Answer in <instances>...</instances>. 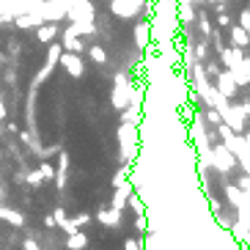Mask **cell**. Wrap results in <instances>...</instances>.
<instances>
[{"label":"cell","mask_w":250,"mask_h":250,"mask_svg":"<svg viewBox=\"0 0 250 250\" xmlns=\"http://www.w3.org/2000/svg\"><path fill=\"white\" fill-rule=\"evenodd\" d=\"M33 11L44 22H58L66 17V3L63 0H39V3H33Z\"/></svg>","instance_id":"1"},{"label":"cell","mask_w":250,"mask_h":250,"mask_svg":"<svg viewBox=\"0 0 250 250\" xmlns=\"http://www.w3.org/2000/svg\"><path fill=\"white\" fill-rule=\"evenodd\" d=\"M118 140H121V146H124V160L129 162L132 160L135 146H138V124H132V121H121V126H118Z\"/></svg>","instance_id":"2"},{"label":"cell","mask_w":250,"mask_h":250,"mask_svg":"<svg viewBox=\"0 0 250 250\" xmlns=\"http://www.w3.org/2000/svg\"><path fill=\"white\" fill-rule=\"evenodd\" d=\"M209 168L220 170V173H228V170L236 168V157L231 154L223 143L220 146H212V162H209Z\"/></svg>","instance_id":"3"},{"label":"cell","mask_w":250,"mask_h":250,"mask_svg":"<svg viewBox=\"0 0 250 250\" xmlns=\"http://www.w3.org/2000/svg\"><path fill=\"white\" fill-rule=\"evenodd\" d=\"M146 0H110V11L121 20H129V17H138L140 6H143Z\"/></svg>","instance_id":"4"},{"label":"cell","mask_w":250,"mask_h":250,"mask_svg":"<svg viewBox=\"0 0 250 250\" xmlns=\"http://www.w3.org/2000/svg\"><path fill=\"white\" fill-rule=\"evenodd\" d=\"M94 3H88V0H74V3H69L66 6V17L69 20H94Z\"/></svg>","instance_id":"5"},{"label":"cell","mask_w":250,"mask_h":250,"mask_svg":"<svg viewBox=\"0 0 250 250\" xmlns=\"http://www.w3.org/2000/svg\"><path fill=\"white\" fill-rule=\"evenodd\" d=\"M236 88H239V85H236V77H234V72H231V69H226V72L217 74V85H214V91H217L220 96L231 99V96L236 94Z\"/></svg>","instance_id":"6"},{"label":"cell","mask_w":250,"mask_h":250,"mask_svg":"<svg viewBox=\"0 0 250 250\" xmlns=\"http://www.w3.org/2000/svg\"><path fill=\"white\" fill-rule=\"evenodd\" d=\"M116 88H113V104H116L118 110H126V104H129V83H126L124 74H118L116 77Z\"/></svg>","instance_id":"7"},{"label":"cell","mask_w":250,"mask_h":250,"mask_svg":"<svg viewBox=\"0 0 250 250\" xmlns=\"http://www.w3.org/2000/svg\"><path fill=\"white\" fill-rule=\"evenodd\" d=\"M58 63L66 69L72 77H83V69H85V66H83V58L77 55V52H61Z\"/></svg>","instance_id":"8"},{"label":"cell","mask_w":250,"mask_h":250,"mask_svg":"<svg viewBox=\"0 0 250 250\" xmlns=\"http://www.w3.org/2000/svg\"><path fill=\"white\" fill-rule=\"evenodd\" d=\"M135 190V184L129 182V179H124L121 184H116V192H113V204H110V209H116V212H121L126 206V198H129V192Z\"/></svg>","instance_id":"9"},{"label":"cell","mask_w":250,"mask_h":250,"mask_svg":"<svg viewBox=\"0 0 250 250\" xmlns=\"http://www.w3.org/2000/svg\"><path fill=\"white\" fill-rule=\"evenodd\" d=\"M195 17H198V11H195V6H192L190 0H176V20L179 22H195Z\"/></svg>","instance_id":"10"},{"label":"cell","mask_w":250,"mask_h":250,"mask_svg":"<svg viewBox=\"0 0 250 250\" xmlns=\"http://www.w3.org/2000/svg\"><path fill=\"white\" fill-rule=\"evenodd\" d=\"M220 61L226 63V69H231L234 72L236 66H239V61H242V47H220Z\"/></svg>","instance_id":"11"},{"label":"cell","mask_w":250,"mask_h":250,"mask_svg":"<svg viewBox=\"0 0 250 250\" xmlns=\"http://www.w3.org/2000/svg\"><path fill=\"white\" fill-rule=\"evenodd\" d=\"M96 220L107 228H116V226H121V212H116V209H102V212H96Z\"/></svg>","instance_id":"12"},{"label":"cell","mask_w":250,"mask_h":250,"mask_svg":"<svg viewBox=\"0 0 250 250\" xmlns=\"http://www.w3.org/2000/svg\"><path fill=\"white\" fill-rule=\"evenodd\" d=\"M55 36H58V25H55V22H42L36 28V39H39V42H44V44H50Z\"/></svg>","instance_id":"13"},{"label":"cell","mask_w":250,"mask_h":250,"mask_svg":"<svg viewBox=\"0 0 250 250\" xmlns=\"http://www.w3.org/2000/svg\"><path fill=\"white\" fill-rule=\"evenodd\" d=\"M148 39H151V22H140L138 28H135V44H138L140 50H146Z\"/></svg>","instance_id":"14"},{"label":"cell","mask_w":250,"mask_h":250,"mask_svg":"<svg viewBox=\"0 0 250 250\" xmlns=\"http://www.w3.org/2000/svg\"><path fill=\"white\" fill-rule=\"evenodd\" d=\"M63 50H66V52H77V55L83 52V42H80V36H77L72 28L63 33Z\"/></svg>","instance_id":"15"},{"label":"cell","mask_w":250,"mask_h":250,"mask_svg":"<svg viewBox=\"0 0 250 250\" xmlns=\"http://www.w3.org/2000/svg\"><path fill=\"white\" fill-rule=\"evenodd\" d=\"M66 248L69 250H85L88 248V236L80 234V228H77L74 234H66Z\"/></svg>","instance_id":"16"},{"label":"cell","mask_w":250,"mask_h":250,"mask_svg":"<svg viewBox=\"0 0 250 250\" xmlns=\"http://www.w3.org/2000/svg\"><path fill=\"white\" fill-rule=\"evenodd\" d=\"M14 22H17V28H39V25L44 22L42 17L36 14V11H30V14H20V17H14Z\"/></svg>","instance_id":"17"},{"label":"cell","mask_w":250,"mask_h":250,"mask_svg":"<svg viewBox=\"0 0 250 250\" xmlns=\"http://www.w3.org/2000/svg\"><path fill=\"white\" fill-rule=\"evenodd\" d=\"M228 231H234L239 242H248V239H250V223H248V217H239V223H231Z\"/></svg>","instance_id":"18"},{"label":"cell","mask_w":250,"mask_h":250,"mask_svg":"<svg viewBox=\"0 0 250 250\" xmlns=\"http://www.w3.org/2000/svg\"><path fill=\"white\" fill-rule=\"evenodd\" d=\"M61 52H63V47H61V44H55V42H50V52H47V63H44V69H47V72H52V69L58 66Z\"/></svg>","instance_id":"19"},{"label":"cell","mask_w":250,"mask_h":250,"mask_svg":"<svg viewBox=\"0 0 250 250\" xmlns=\"http://www.w3.org/2000/svg\"><path fill=\"white\" fill-rule=\"evenodd\" d=\"M231 42H234V47H248L250 44V33L245 28H231Z\"/></svg>","instance_id":"20"},{"label":"cell","mask_w":250,"mask_h":250,"mask_svg":"<svg viewBox=\"0 0 250 250\" xmlns=\"http://www.w3.org/2000/svg\"><path fill=\"white\" fill-rule=\"evenodd\" d=\"M72 30L77 36L83 33H94V20H72Z\"/></svg>","instance_id":"21"},{"label":"cell","mask_w":250,"mask_h":250,"mask_svg":"<svg viewBox=\"0 0 250 250\" xmlns=\"http://www.w3.org/2000/svg\"><path fill=\"white\" fill-rule=\"evenodd\" d=\"M0 220L11 223V226H22V223H25V217H22L20 212H14V209H6V206H3V212H0Z\"/></svg>","instance_id":"22"},{"label":"cell","mask_w":250,"mask_h":250,"mask_svg":"<svg viewBox=\"0 0 250 250\" xmlns=\"http://www.w3.org/2000/svg\"><path fill=\"white\" fill-rule=\"evenodd\" d=\"M126 204L132 206V212H135V214H143V212H146V204H143V198H138L135 192H129V198H126Z\"/></svg>","instance_id":"23"},{"label":"cell","mask_w":250,"mask_h":250,"mask_svg":"<svg viewBox=\"0 0 250 250\" xmlns=\"http://www.w3.org/2000/svg\"><path fill=\"white\" fill-rule=\"evenodd\" d=\"M88 55H91V58H94V63H107V55H104V50H102V47H91V50H88Z\"/></svg>","instance_id":"24"},{"label":"cell","mask_w":250,"mask_h":250,"mask_svg":"<svg viewBox=\"0 0 250 250\" xmlns=\"http://www.w3.org/2000/svg\"><path fill=\"white\" fill-rule=\"evenodd\" d=\"M198 20V28H201V36H212V22L206 20V14H201V17H195Z\"/></svg>","instance_id":"25"},{"label":"cell","mask_w":250,"mask_h":250,"mask_svg":"<svg viewBox=\"0 0 250 250\" xmlns=\"http://www.w3.org/2000/svg\"><path fill=\"white\" fill-rule=\"evenodd\" d=\"M135 228L140 234H148V220H146V212L143 214H135Z\"/></svg>","instance_id":"26"},{"label":"cell","mask_w":250,"mask_h":250,"mask_svg":"<svg viewBox=\"0 0 250 250\" xmlns=\"http://www.w3.org/2000/svg\"><path fill=\"white\" fill-rule=\"evenodd\" d=\"M39 173L44 176V182L47 179H55V168H52L50 162H42V165H39Z\"/></svg>","instance_id":"27"},{"label":"cell","mask_w":250,"mask_h":250,"mask_svg":"<svg viewBox=\"0 0 250 250\" xmlns=\"http://www.w3.org/2000/svg\"><path fill=\"white\" fill-rule=\"evenodd\" d=\"M25 182H28V184H33V187H39V184L44 182V176H42L39 170H30V173H25Z\"/></svg>","instance_id":"28"},{"label":"cell","mask_w":250,"mask_h":250,"mask_svg":"<svg viewBox=\"0 0 250 250\" xmlns=\"http://www.w3.org/2000/svg\"><path fill=\"white\" fill-rule=\"evenodd\" d=\"M52 220H55V226H63V223L69 220V217H66V209H61V206H58V209L52 212Z\"/></svg>","instance_id":"29"},{"label":"cell","mask_w":250,"mask_h":250,"mask_svg":"<svg viewBox=\"0 0 250 250\" xmlns=\"http://www.w3.org/2000/svg\"><path fill=\"white\" fill-rule=\"evenodd\" d=\"M239 28H245L250 33V8H245L242 14H239Z\"/></svg>","instance_id":"30"},{"label":"cell","mask_w":250,"mask_h":250,"mask_svg":"<svg viewBox=\"0 0 250 250\" xmlns=\"http://www.w3.org/2000/svg\"><path fill=\"white\" fill-rule=\"evenodd\" d=\"M124 250H143V242L132 236V239H126V242H124Z\"/></svg>","instance_id":"31"},{"label":"cell","mask_w":250,"mask_h":250,"mask_svg":"<svg viewBox=\"0 0 250 250\" xmlns=\"http://www.w3.org/2000/svg\"><path fill=\"white\" fill-rule=\"evenodd\" d=\"M74 226H77V228H80V226H88V223H91V214H85V212H83V214H77V217H74Z\"/></svg>","instance_id":"32"},{"label":"cell","mask_w":250,"mask_h":250,"mask_svg":"<svg viewBox=\"0 0 250 250\" xmlns=\"http://www.w3.org/2000/svg\"><path fill=\"white\" fill-rule=\"evenodd\" d=\"M206 121H209V124H220V113H217V110L212 107V110L206 113Z\"/></svg>","instance_id":"33"},{"label":"cell","mask_w":250,"mask_h":250,"mask_svg":"<svg viewBox=\"0 0 250 250\" xmlns=\"http://www.w3.org/2000/svg\"><path fill=\"white\" fill-rule=\"evenodd\" d=\"M217 25H223V28H228V25H231V17H228L226 11H220V14H217Z\"/></svg>","instance_id":"34"},{"label":"cell","mask_w":250,"mask_h":250,"mask_svg":"<svg viewBox=\"0 0 250 250\" xmlns=\"http://www.w3.org/2000/svg\"><path fill=\"white\" fill-rule=\"evenodd\" d=\"M236 110L242 113V118H250V102H242V104H236Z\"/></svg>","instance_id":"35"},{"label":"cell","mask_w":250,"mask_h":250,"mask_svg":"<svg viewBox=\"0 0 250 250\" xmlns=\"http://www.w3.org/2000/svg\"><path fill=\"white\" fill-rule=\"evenodd\" d=\"M22 248H25V250H42V248H39V242H36V239H25V245H22Z\"/></svg>","instance_id":"36"},{"label":"cell","mask_w":250,"mask_h":250,"mask_svg":"<svg viewBox=\"0 0 250 250\" xmlns=\"http://www.w3.org/2000/svg\"><path fill=\"white\" fill-rule=\"evenodd\" d=\"M61 228H63V231H66V234H74V231H77V226H74L72 220H66V223H63V226H61Z\"/></svg>","instance_id":"37"},{"label":"cell","mask_w":250,"mask_h":250,"mask_svg":"<svg viewBox=\"0 0 250 250\" xmlns=\"http://www.w3.org/2000/svg\"><path fill=\"white\" fill-rule=\"evenodd\" d=\"M209 206H212V212H214V214H220V204H217V201H214V198L209 201Z\"/></svg>","instance_id":"38"},{"label":"cell","mask_w":250,"mask_h":250,"mask_svg":"<svg viewBox=\"0 0 250 250\" xmlns=\"http://www.w3.org/2000/svg\"><path fill=\"white\" fill-rule=\"evenodd\" d=\"M44 226H47V228H55V220H52V214H47V217H44Z\"/></svg>","instance_id":"39"},{"label":"cell","mask_w":250,"mask_h":250,"mask_svg":"<svg viewBox=\"0 0 250 250\" xmlns=\"http://www.w3.org/2000/svg\"><path fill=\"white\" fill-rule=\"evenodd\" d=\"M0 118H6V104H3V99H0Z\"/></svg>","instance_id":"40"},{"label":"cell","mask_w":250,"mask_h":250,"mask_svg":"<svg viewBox=\"0 0 250 250\" xmlns=\"http://www.w3.org/2000/svg\"><path fill=\"white\" fill-rule=\"evenodd\" d=\"M242 138H245V143L250 146V132H242Z\"/></svg>","instance_id":"41"},{"label":"cell","mask_w":250,"mask_h":250,"mask_svg":"<svg viewBox=\"0 0 250 250\" xmlns=\"http://www.w3.org/2000/svg\"><path fill=\"white\" fill-rule=\"evenodd\" d=\"M0 201H3V187H0Z\"/></svg>","instance_id":"42"},{"label":"cell","mask_w":250,"mask_h":250,"mask_svg":"<svg viewBox=\"0 0 250 250\" xmlns=\"http://www.w3.org/2000/svg\"><path fill=\"white\" fill-rule=\"evenodd\" d=\"M63 3H66V6H69V3H74V0H63Z\"/></svg>","instance_id":"43"},{"label":"cell","mask_w":250,"mask_h":250,"mask_svg":"<svg viewBox=\"0 0 250 250\" xmlns=\"http://www.w3.org/2000/svg\"><path fill=\"white\" fill-rule=\"evenodd\" d=\"M209 3H220V0H209Z\"/></svg>","instance_id":"44"},{"label":"cell","mask_w":250,"mask_h":250,"mask_svg":"<svg viewBox=\"0 0 250 250\" xmlns=\"http://www.w3.org/2000/svg\"><path fill=\"white\" fill-rule=\"evenodd\" d=\"M0 212H3V204H0Z\"/></svg>","instance_id":"45"}]
</instances>
